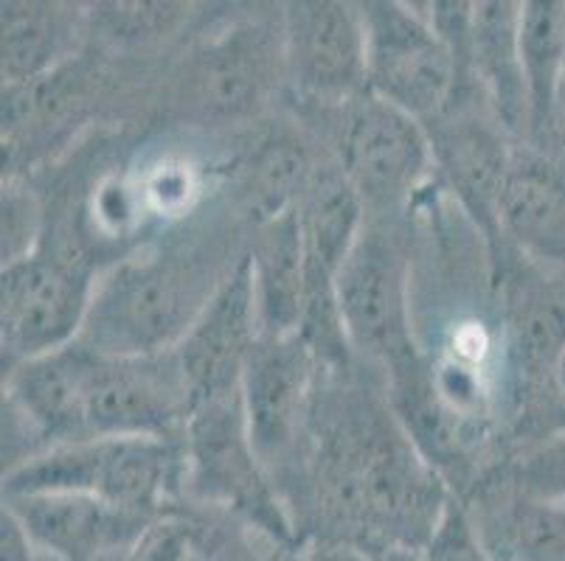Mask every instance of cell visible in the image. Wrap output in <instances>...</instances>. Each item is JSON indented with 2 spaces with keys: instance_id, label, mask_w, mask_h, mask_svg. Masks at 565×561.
I'll use <instances>...</instances> for the list:
<instances>
[{
  "instance_id": "cell-1",
  "label": "cell",
  "mask_w": 565,
  "mask_h": 561,
  "mask_svg": "<svg viewBox=\"0 0 565 561\" xmlns=\"http://www.w3.org/2000/svg\"><path fill=\"white\" fill-rule=\"evenodd\" d=\"M236 265L198 236L138 250L99 272L79 343L102 357L172 352Z\"/></svg>"
},
{
  "instance_id": "cell-2",
  "label": "cell",
  "mask_w": 565,
  "mask_h": 561,
  "mask_svg": "<svg viewBox=\"0 0 565 561\" xmlns=\"http://www.w3.org/2000/svg\"><path fill=\"white\" fill-rule=\"evenodd\" d=\"M186 481L183 441L99 435L25 457L3 477V494H90L125 511L161 517V506Z\"/></svg>"
},
{
  "instance_id": "cell-3",
  "label": "cell",
  "mask_w": 565,
  "mask_h": 561,
  "mask_svg": "<svg viewBox=\"0 0 565 561\" xmlns=\"http://www.w3.org/2000/svg\"><path fill=\"white\" fill-rule=\"evenodd\" d=\"M183 483L194 497L234 508L274 542H292V522L267 481L265 463L256 455L239 390L194 408L183 435Z\"/></svg>"
},
{
  "instance_id": "cell-4",
  "label": "cell",
  "mask_w": 565,
  "mask_h": 561,
  "mask_svg": "<svg viewBox=\"0 0 565 561\" xmlns=\"http://www.w3.org/2000/svg\"><path fill=\"white\" fill-rule=\"evenodd\" d=\"M366 25L369 93L425 127L454 105L459 68L425 12L397 0L358 3Z\"/></svg>"
},
{
  "instance_id": "cell-5",
  "label": "cell",
  "mask_w": 565,
  "mask_h": 561,
  "mask_svg": "<svg viewBox=\"0 0 565 561\" xmlns=\"http://www.w3.org/2000/svg\"><path fill=\"white\" fill-rule=\"evenodd\" d=\"M96 278L85 259L45 247L3 265L0 334L9 368L79 339Z\"/></svg>"
},
{
  "instance_id": "cell-6",
  "label": "cell",
  "mask_w": 565,
  "mask_h": 561,
  "mask_svg": "<svg viewBox=\"0 0 565 561\" xmlns=\"http://www.w3.org/2000/svg\"><path fill=\"white\" fill-rule=\"evenodd\" d=\"M335 290L352 352L380 363L388 374L416 359L408 256L380 219H366L338 270Z\"/></svg>"
},
{
  "instance_id": "cell-7",
  "label": "cell",
  "mask_w": 565,
  "mask_h": 561,
  "mask_svg": "<svg viewBox=\"0 0 565 561\" xmlns=\"http://www.w3.org/2000/svg\"><path fill=\"white\" fill-rule=\"evenodd\" d=\"M335 112V163L361 194L366 214H388L408 203L434 169L428 127L369 90Z\"/></svg>"
},
{
  "instance_id": "cell-8",
  "label": "cell",
  "mask_w": 565,
  "mask_h": 561,
  "mask_svg": "<svg viewBox=\"0 0 565 561\" xmlns=\"http://www.w3.org/2000/svg\"><path fill=\"white\" fill-rule=\"evenodd\" d=\"M192 413V390L174 348L150 357H96L85 404L87 439L183 441Z\"/></svg>"
},
{
  "instance_id": "cell-9",
  "label": "cell",
  "mask_w": 565,
  "mask_h": 561,
  "mask_svg": "<svg viewBox=\"0 0 565 561\" xmlns=\"http://www.w3.org/2000/svg\"><path fill=\"white\" fill-rule=\"evenodd\" d=\"M281 31L285 82L305 105L335 110L369 90L366 25L358 3H287Z\"/></svg>"
},
{
  "instance_id": "cell-10",
  "label": "cell",
  "mask_w": 565,
  "mask_h": 561,
  "mask_svg": "<svg viewBox=\"0 0 565 561\" xmlns=\"http://www.w3.org/2000/svg\"><path fill=\"white\" fill-rule=\"evenodd\" d=\"M321 363L299 334L256 339L243 370L245 419L265 470L285 461L307 430L316 370Z\"/></svg>"
},
{
  "instance_id": "cell-11",
  "label": "cell",
  "mask_w": 565,
  "mask_h": 561,
  "mask_svg": "<svg viewBox=\"0 0 565 561\" xmlns=\"http://www.w3.org/2000/svg\"><path fill=\"white\" fill-rule=\"evenodd\" d=\"M279 76H285V31L262 23L231 25L189 62V105L212 121L254 116Z\"/></svg>"
},
{
  "instance_id": "cell-12",
  "label": "cell",
  "mask_w": 565,
  "mask_h": 561,
  "mask_svg": "<svg viewBox=\"0 0 565 561\" xmlns=\"http://www.w3.org/2000/svg\"><path fill=\"white\" fill-rule=\"evenodd\" d=\"M3 511L51 561H102L125 553L156 519L74 492L12 494Z\"/></svg>"
},
{
  "instance_id": "cell-13",
  "label": "cell",
  "mask_w": 565,
  "mask_h": 561,
  "mask_svg": "<svg viewBox=\"0 0 565 561\" xmlns=\"http://www.w3.org/2000/svg\"><path fill=\"white\" fill-rule=\"evenodd\" d=\"M259 339L250 265L245 256L236 270L225 278L212 303L194 321L186 337L174 346L183 368L194 408L217 396L239 390L243 370Z\"/></svg>"
},
{
  "instance_id": "cell-14",
  "label": "cell",
  "mask_w": 565,
  "mask_h": 561,
  "mask_svg": "<svg viewBox=\"0 0 565 561\" xmlns=\"http://www.w3.org/2000/svg\"><path fill=\"white\" fill-rule=\"evenodd\" d=\"M428 136L434 163H439L467 214L490 241L501 236V194L515 152L503 138L510 132L470 110V101L459 99L436 118L434 127L428 123Z\"/></svg>"
},
{
  "instance_id": "cell-15",
  "label": "cell",
  "mask_w": 565,
  "mask_h": 561,
  "mask_svg": "<svg viewBox=\"0 0 565 561\" xmlns=\"http://www.w3.org/2000/svg\"><path fill=\"white\" fill-rule=\"evenodd\" d=\"M99 354L79 339L7 370V410L45 441V450L85 441L87 385Z\"/></svg>"
},
{
  "instance_id": "cell-16",
  "label": "cell",
  "mask_w": 565,
  "mask_h": 561,
  "mask_svg": "<svg viewBox=\"0 0 565 561\" xmlns=\"http://www.w3.org/2000/svg\"><path fill=\"white\" fill-rule=\"evenodd\" d=\"M501 236L534 265L565 270V166L543 149H515L501 194Z\"/></svg>"
},
{
  "instance_id": "cell-17",
  "label": "cell",
  "mask_w": 565,
  "mask_h": 561,
  "mask_svg": "<svg viewBox=\"0 0 565 561\" xmlns=\"http://www.w3.org/2000/svg\"><path fill=\"white\" fill-rule=\"evenodd\" d=\"M521 3H472L467 79L510 136H529V96L521 65Z\"/></svg>"
},
{
  "instance_id": "cell-18",
  "label": "cell",
  "mask_w": 565,
  "mask_h": 561,
  "mask_svg": "<svg viewBox=\"0 0 565 561\" xmlns=\"http://www.w3.org/2000/svg\"><path fill=\"white\" fill-rule=\"evenodd\" d=\"M85 37V14L65 3L9 0L0 14L3 87L32 85L63 71Z\"/></svg>"
},
{
  "instance_id": "cell-19",
  "label": "cell",
  "mask_w": 565,
  "mask_h": 561,
  "mask_svg": "<svg viewBox=\"0 0 565 561\" xmlns=\"http://www.w3.org/2000/svg\"><path fill=\"white\" fill-rule=\"evenodd\" d=\"M248 265L262 337L299 334L307 259L296 208L256 225Z\"/></svg>"
},
{
  "instance_id": "cell-20",
  "label": "cell",
  "mask_w": 565,
  "mask_h": 561,
  "mask_svg": "<svg viewBox=\"0 0 565 561\" xmlns=\"http://www.w3.org/2000/svg\"><path fill=\"white\" fill-rule=\"evenodd\" d=\"M307 265L338 276L366 225V205L335 161L312 166L296 203Z\"/></svg>"
},
{
  "instance_id": "cell-21",
  "label": "cell",
  "mask_w": 565,
  "mask_h": 561,
  "mask_svg": "<svg viewBox=\"0 0 565 561\" xmlns=\"http://www.w3.org/2000/svg\"><path fill=\"white\" fill-rule=\"evenodd\" d=\"M518 40L529 96V138L541 149L554 138V112L565 79V0L521 3Z\"/></svg>"
},
{
  "instance_id": "cell-22",
  "label": "cell",
  "mask_w": 565,
  "mask_h": 561,
  "mask_svg": "<svg viewBox=\"0 0 565 561\" xmlns=\"http://www.w3.org/2000/svg\"><path fill=\"white\" fill-rule=\"evenodd\" d=\"M472 525L492 561H565V500L521 488L501 514Z\"/></svg>"
},
{
  "instance_id": "cell-23",
  "label": "cell",
  "mask_w": 565,
  "mask_h": 561,
  "mask_svg": "<svg viewBox=\"0 0 565 561\" xmlns=\"http://www.w3.org/2000/svg\"><path fill=\"white\" fill-rule=\"evenodd\" d=\"M312 166L307 147L292 136H274L254 154L248 174V214L254 225L296 208Z\"/></svg>"
},
{
  "instance_id": "cell-24",
  "label": "cell",
  "mask_w": 565,
  "mask_h": 561,
  "mask_svg": "<svg viewBox=\"0 0 565 561\" xmlns=\"http://www.w3.org/2000/svg\"><path fill=\"white\" fill-rule=\"evenodd\" d=\"M147 211L158 216H183L200 194L198 169L181 158H163L138 180Z\"/></svg>"
},
{
  "instance_id": "cell-25",
  "label": "cell",
  "mask_w": 565,
  "mask_h": 561,
  "mask_svg": "<svg viewBox=\"0 0 565 561\" xmlns=\"http://www.w3.org/2000/svg\"><path fill=\"white\" fill-rule=\"evenodd\" d=\"M423 555L425 561H492L472 525L470 511L454 497L441 514L430 542L425 544Z\"/></svg>"
},
{
  "instance_id": "cell-26",
  "label": "cell",
  "mask_w": 565,
  "mask_h": 561,
  "mask_svg": "<svg viewBox=\"0 0 565 561\" xmlns=\"http://www.w3.org/2000/svg\"><path fill=\"white\" fill-rule=\"evenodd\" d=\"M40 214L38 203L25 188L3 183V265L32 256L40 245Z\"/></svg>"
},
{
  "instance_id": "cell-27",
  "label": "cell",
  "mask_w": 565,
  "mask_h": 561,
  "mask_svg": "<svg viewBox=\"0 0 565 561\" xmlns=\"http://www.w3.org/2000/svg\"><path fill=\"white\" fill-rule=\"evenodd\" d=\"M96 18L105 23V31L116 40H141L150 34H163L174 29L183 18L181 3H110L102 7Z\"/></svg>"
},
{
  "instance_id": "cell-28",
  "label": "cell",
  "mask_w": 565,
  "mask_h": 561,
  "mask_svg": "<svg viewBox=\"0 0 565 561\" xmlns=\"http://www.w3.org/2000/svg\"><path fill=\"white\" fill-rule=\"evenodd\" d=\"M194 528L178 517H156L127 550V561H194Z\"/></svg>"
},
{
  "instance_id": "cell-29",
  "label": "cell",
  "mask_w": 565,
  "mask_h": 561,
  "mask_svg": "<svg viewBox=\"0 0 565 561\" xmlns=\"http://www.w3.org/2000/svg\"><path fill=\"white\" fill-rule=\"evenodd\" d=\"M523 492L552 497V500H565V435L554 439L541 455L523 466Z\"/></svg>"
},
{
  "instance_id": "cell-30",
  "label": "cell",
  "mask_w": 565,
  "mask_h": 561,
  "mask_svg": "<svg viewBox=\"0 0 565 561\" xmlns=\"http://www.w3.org/2000/svg\"><path fill=\"white\" fill-rule=\"evenodd\" d=\"M372 561H425L423 550L416 548H380L369 553Z\"/></svg>"
},
{
  "instance_id": "cell-31",
  "label": "cell",
  "mask_w": 565,
  "mask_h": 561,
  "mask_svg": "<svg viewBox=\"0 0 565 561\" xmlns=\"http://www.w3.org/2000/svg\"><path fill=\"white\" fill-rule=\"evenodd\" d=\"M102 561H127V550H125V553H113V555H107V559H102Z\"/></svg>"
},
{
  "instance_id": "cell-32",
  "label": "cell",
  "mask_w": 565,
  "mask_h": 561,
  "mask_svg": "<svg viewBox=\"0 0 565 561\" xmlns=\"http://www.w3.org/2000/svg\"><path fill=\"white\" fill-rule=\"evenodd\" d=\"M194 561H198V559H194Z\"/></svg>"
}]
</instances>
